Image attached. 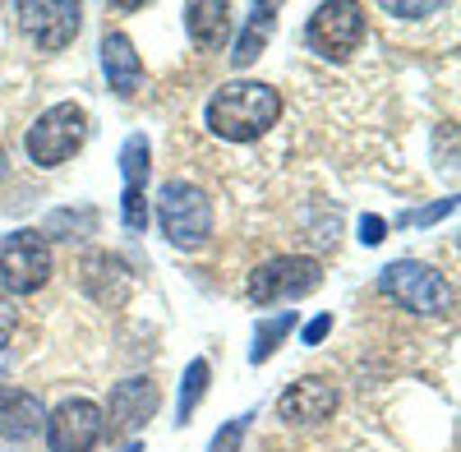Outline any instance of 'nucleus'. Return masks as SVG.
I'll return each mask as SVG.
<instances>
[{
  "label": "nucleus",
  "instance_id": "18",
  "mask_svg": "<svg viewBox=\"0 0 461 452\" xmlns=\"http://www.w3.org/2000/svg\"><path fill=\"white\" fill-rule=\"evenodd\" d=\"M291 332H295V310L273 314V319H258V328H254V347H249V365L273 360V356H277V347L286 342Z\"/></svg>",
  "mask_w": 461,
  "mask_h": 452
},
{
  "label": "nucleus",
  "instance_id": "7",
  "mask_svg": "<svg viewBox=\"0 0 461 452\" xmlns=\"http://www.w3.org/2000/svg\"><path fill=\"white\" fill-rule=\"evenodd\" d=\"M23 37L37 51H65L84 28V5L79 0H23L14 5Z\"/></svg>",
  "mask_w": 461,
  "mask_h": 452
},
{
  "label": "nucleus",
  "instance_id": "2",
  "mask_svg": "<svg viewBox=\"0 0 461 452\" xmlns=\"http://www.w3.org/2000/svg\"><path fill=\"white\" fill-rule=\"evenodd\" d=\"M158 226L176 249H199L212 236V199L189 180H167L158 190Z\"/></svg>",
  "mask_w": 461,
  "mask_h": 452
},
{
  "label": "nucleus",
  "instance_id": "12",
  "mask_svg": "<svg viewBox=\"0 0 461 452\" xmlns=\"http://www.w3.org/2000/svg\"><path fill=\"white\" fill-rule=\"evenodd\" d=\"M158 406H162V393L152 379H125V384H115L111 388V402L102 411V420L111 434H134L143 429L152 416H158Z\"/></svg>",
  "mask_w": 461,
  "mask_h": 452
},
{
  "label": "nucleus",
  "instance_id": "20",
  "mask_svg": "<svg viewBox=\"0 0 461 452\" xmlns=\"http://www.w3.org/2000/svg\"><path fill=\"white\" fill-rule=\"evenodd\" d=\"M249 411H245V416H230L217 434H212V443H208V452H240V443H245V434H249Z\"/></svg>",
  "mask_w": 461,
  "mask_h": 452
},
{
  "label": "nucleus",
  "instance_id": "27",
  "mask_svg": "<svg viewBox=\"0 0 461 452\" xmlns=\"http://www.w3.org/2000/svg\"><path fill=\"white\" fill-rule=\"evenodd\" d=\"M125 452H143V443H130V447H125Z\"/></svg>",
  "mask_w": 461,
  "mask_h": 452
},
{
  "label": "nucleus",
  "instance_id": "8",
  "mask_svg": "<svg viewBox=\"0 0 461 452\" xmlns=\"http://www.w3.org/2000/svg\"><path fill=\"white\" fill-rule=\"evenodd\" d=\"M365 37V10L356 0H332V5H319L310 14V28H304V42H310L323 60H351V51Z\"/></svg>",
  "mask_w": 461,
  "mask_h": 452
},
{
  "label": "nucleus",
  "instance_id": "16",
  "mask_svg": "<svg viewBox=\"0 0 461 452\" xmlns=\"http://www.w3.org/2000/svg\"><path fill=\"white\" fill-rule=\"evenodd\" d=\"M185 32L194 37L199 51H217L226 37H230V10H226V0H194V5H185Z\"/></svg>",
  "mask_w": 461,
  "mask_h": 452
},
{
  "label": "nucleus",
  "instance_id": "21",
  "mask_svg": "<svg viewBox=\"0 0 461 452\" xmlns=\"http://www.w3.org/2000/svg\"><path fill=\"white\" fill-rule=\"evenodd\" d=\"M452 212H456V199H438V203L420 208V212H402V226H434V221H443Z\"/></svg>",
  "mask_w": 461,
  "mask_h": 452
},
{
  "label": "nucleus",
  "instance_id": "5",
  "mask_svg": "<svg viewBox=\"0 0 461 452\" xmlns=\"http://www.w3.org/2000/svg\"><path fill=\"white\" fill-rule=\"evenodd\" d=\"M323 286V268L319 258H304V254H277L258 263L249 273V300L254 305H282V300H304Z\"/></svg>",
  "mask_w": 461,
  "mask_h": 452
},
{
  "label": "nucleus",
  "instance_id": "1",
  "mask_svg": "<svg viewBox=\"0 0 461 452\" xmlns=\"http://www.w3.org/2000/svg\"><path fill=\"white\" fill-rule=\"evenodd\" d=\"M277 116H282V93L258 79L221 84L208 102V130L226 143H254L258 134L277 125Z\"/></svg>",
  "mask_w": 461,
  "mask_h": 452
},
{
  "label": "nucleus",
  "instance_id": "10",
  "mask_svg": "<svg viewBox=\"0 0 461 452\" xmlns=\"http://www.w3.org/2000/svg\"><path fill=\"white\" fill-rule=\"evenodd\" d=\"M148 167H152L148 134H130L121 143V176H125L121 221H125V231H143V226H148Z\"/></svg>",
  "mask_w": 461,
  "mask_h": 452
},
{
  "label": "nucleus",
  "instance_id": "23",
  "mask_svg": "<svg viewBox=\"0 0 461 452\" xmlns=\"http://www.w3.org/2000/svg\"><path fill=\"white\" fill-rule=\"evenodd\" d=\"M328 332H332V314H319V319H310V323L300 328V342H304V347H319Z\"/></svg>",
  "mask_w": 461,
  "mask_h": 452
},
{
  "label": "nucleus",
  "instance_id": "25",
  "mask_svg": "<svg viewBox=\"0 0 461 452\" xmlns=\"http://www.w3.org/2000/svg\"><path fill=\"white\" fill-rule=\"evenodd\" d=\"M383 10H388V14H397V19H425V14H438L443 5H397V0H388Z\"/></svg>",
  "mask_w": 461,
  "mask_h": 452
},
{
  "label": "nucleus",
  "instance_id": "26",
  "mask_svg": "<svg viewBox=\"0 0 461 452\" xmlns=\"http://www.w3.org/2000/svg\"><path fill=\"white\" fill-rule=\"evenodd\" d=\"M10 176V162H5V148H0V180H5Z\"/></svg>",
  "mask_w": 461,
  "mask_h": 452
},
{
  "label": "nucleus",
  "instance_id": "3",
  "mask_svg": "<svg viewBox=\"0 0 461 452\" xmlns=\"http://www.w3.org/2000/svg\"><path fill=\"white\" fill-rule=\"evenodd\" d=\"M84 139H88V111H84V102H56V106H47L42 116L28 125L23 148H28V158L37 167H60V162H69L74 153H79Z\"/></svg>",
  "mask_w": 461,
  "mask_h": 452
},
{
  "label": "nucleus",
  "instance_id": "17",
  "mask_svg": "<svg viewBox=\"0 0 461 452\" xmlns=\"http://www.w3.org/2000/svg\"><path fill=\"white\" fill-rule=\"evenodd\" d=\"M273 28H277V5H254L249 10V23L240 32V42H236V51H230V65H236V69L254 65L263 56V47H267V37H273Z\"/></svg>",
  "mask_w": 461,
  "mask_h": 452
},
{
  "label": "nucleus",
  "instance_id": "14",
  "mask_svg": "<svg viewBox=\"0 0 461 452\" xmlns=\"http://www.w3.org/2000/svg\"><path fill=\"white\" fill-rule=\"evenodd\" d=\"M42 425H47V411H42V402H37V393L0 384V438L28 443V438H37Z\"/></svg>",
  "mask_w": 461,
  "mask_h": 452
},
{
  "label": "nucleus",
  "instance_id": "22",
  "mask_svg": "<svg viewBox=\"0 0 461 452\" xmlns=\"http://www.w3.org/2000/svg\"><path fill=\"white\" fill-rule=\"evenodd\" d=\"M14 323H19V310H14V295H10V291H0V347L10 342V332H14Z\"/></svg>",
  "mask_w": 461,
  "mask_h": 452
},
{
  "label": "nucleus",
  "instance_id": "11",
  "mask_svg": "<svg viewBox=\"0 0 461 452\" xmlns=\"http://www.w3.org/2000/svg\"><path fill=\"white\" fill-rule=\"evenodd\" d=\"M341 393L332 379H323V374H304V379H295L282 397H277V416L286 425H323L332 420Z\"/></svg>",
  "mask_w": 461,
  "mask_h": 452
},
{
  "label": "nucleus",
  "instance_id": "9",
  "mask_svg": "<svg viewBox=\"0 0 461 452\" xmlns=\"http://www.w3.org/2000/svg\"><path fill=\"white\" fill-rule=\"evenodd\" d=\"M47 443L51 452H93L106 434V420H102V406L88 402V397H69L60 402L51 416H47Z\"/></svg>",
  "mask_w": 461,
  "mask_h": 452
},
{
  "label": "nucleus",
  "instance_id": "15",
  "mask_svg": "<svg viewBox=\"0 0 461 452\" xmlns=\"http://www.w3.org/2000/svg\"><path fill=\"white\" fill-rule=\"evenodd\" d=\"M102 74L115 88V97H134L143 88V60L125 32H106L102 37Z\"/></svg>",
  "mask_w": 461,
  "mask_h": 452
},
{
  "label": "nucleus",
  "instance_id": "6",
  "mask_svg": "<svg viewBox=\"0 0 461 452\" xmlns=\"http://www.w3.org/2000/svg\"><path fill=\"white\" fill-rule=\"evenodd\" d=\"M47 277H51V245L42 231L23 226V231H14L0 245V291L32 295L47 286Z\"/></svg>",
  "mask_w": 461,
  "mask_h": 452
},
{
  "label": "nucleus",
  "instance_id": "19",
  "mask_svg": "<svg viewBox=\"0 0 461 452\" xmlns=\"http://www.w3.org/2000/svg\"><path fill=\"white\" fill-rule=\"evenodd\" d=\"M208 379H212V369H208V360H189L185 365V379H180V402H176V416H180V425L199 411V402H203V393H208Z\"/></svg>",
  "mask_w": 461,
  "mask_h": 452
},
{
  "label": "nucleus",
  "instance_id": "24",
  "mask_svg": "<svg viewBox=\"0 0 461 452\" xmlns=\"http://www.w3.org/2000/svg\"><path fill=\"white\" fill-rule=\"evenodd\" d=\"M383 231H388L383 217H360V245H383Z\"/></svg>",
  "mask_w": 461,
  "mask_h": 452
},
{
  "label": "nucleus",
  "instance_id": "4",
  "mask_svg": "<svg viewBox=\"0 0 461 452\" xmlns=\"http://www.w3.org/2000/svg\"><path fill=\"white\" fill-rule=\"evenodd\" d=\"M378 291L388 300H397L411 314H447L452 310V282L420 258L388 263V268L378 273Z\"/></svg>",
  "mask_w": 461,
  "mask_h": 452
},
{
  "label": "nucleus",
  "instance_id": "13",
  "mask_svg": "<svg viewBox=\"0 0 461 452\" xmlns=\"http://www.w3.org/2000/svg\"><path fill=\"white\" fill-rule=\"evenodd\" d=\"M79 286L97 300V305L115 310V305H125V300H130L134 273H130V263H125L121 254L93 249V254H84V263H79Z\"/></svg>",
  "mask_w": 461,
  "mask_h": 452
}]
</instances>
